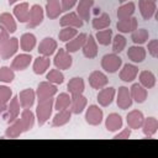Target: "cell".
I'll return each instance as SVG.
<instances>
[{
  "label": "cell",
  "mask_w": 158,
  "mask_h": 158,
  "mask_svg": "<svg viewBox=\"0 0 158 158\" xmlns=\"http://www.w3.org/2000/svg\"><path fill=\"white\" fill-rule=\"evenodd\" d=\"M149 32L146 28H136L133 32H131V40L135 44L142 46L146 42H148Z\"/></svg>",
  "instance_id": "39"
},
{
  "label": "cell",
  "mask_w": 158,
  "mask_h": 158,
  "mask_svg": "<svg viewBox=\"0 0 158 158\" xmlns=\"http://www.w3.org/2000/svg\"><path fill=\"white\" fill-rule=\"evenodd\" d=\"M67 90L70 95H74V94H83L84 90H85V83H84V79L80 78V77H74L72 78L68 84H67Z\"/></svg>",
  "instance_id": "34"
},
{
  "label": "cell",
  "mask_w": 158,
  "mask_h": 158,
  "mask_svg": "<svg viewBox=\"0 0 158 158\" xmlns=\"http://www.w3.org/2000/svg\"><path fill=\"white\" fill-rule=\"evenodd\" d=\"M135 11H136V4L132 1H126L121 6H118L116 15H117L118 20H122V19H127V17L133 16Z\"/></svg>",
  "instance_id": "36"
},
{
  "label": "cell",
  "mask_w": 158,
  "mask_h": 158,
  "mask_svg": "<svg viewBox=\"0 0 158 158\" xmlns=\"http://www.w3.org/2000/svg\"><path fill=\"white\" fill-rule=\"evenodd\" d=\"M49 67H51V59L49 57H44V56H38L33 60V64H32L33 73L37 75L44 74L49 69Z\"/></svg>",
  "instance_id": "30"
},
{
  "label": "cell",
  "mask_w": 158,
  "mask_h": 158,
  "mask_svg": "<svg viewBox=\"0 0 158 158\" xmlns=\"http://www.w3.org/2000/svg\"><path fill=\"white\" fill-rule=\"evenodd\" d=\"M142 128V132L146 137H153L157 131H158V120L153 116H149V117H144L143 120V123L141 126Z\"/></svg>",
  "instance_id": "26"
},
{
  "label": "cell",
  "mask_w": 158,
  "mask_h": 158,
  "mask_svg": "<svg viewBox=\"0 0 158 158\" xmlns=\"http://www.w3.org/2000/svg\"><path fill=\"white\" fill-rule=\"evenodd\" d=\"M111 43H112V52H114V53H116V54H118V53H121V52L126 48L127 40L125 38V36H123V35L117 33V35L112 38Z\"/></svg>",
  "instance_id": "43"
},
{
  "label": "cell",
  "mask_w": 158,
  "mask_h": 158,
  "mask_svg": "<svg viewBox=\"0 0 158 158\" xmlns=\"http://www.w3.org/2000/svg\"><path fill=\"white\" fill-rule=\"evenodd\" d=\"M115 95H116V89L115 88H112V86H105V88H102V89L99 90L96 99H98V102H99L100 106L106 107V106H109V105L112 104V101L115 99Z\"/></svg>",
  "instance_id": "13"
},
{
  "label": "cell",
  "mask_w": 158,
  "mask_h": 158,
  "mask_svg": "<svg viewBox=\"0 0 158 158\" xmlns=\"http://www.w3.org/2000/svg\"><path fill=\"white\" fill-rule=\"evenodd\" d=\"M138 9H139V14L143 17V20L148 21L156 15L157 4L154 1H151V0H139L138 1Z\"/></svg>",
  "instance_id": "17"
},
{
  "label": "cell",
  "mask_w": 158,
  "mask_h": 158,
  "mask_svg": "<svg viewBox=\"0 0 158 158\" xmlns=\"http://www.w3.org/2000/svg\"><path fill=\"white\" fill-rule=\"evenodd\" d=\"M104 120V112L99 105H89L85 109V121L90 126H99Z\"/></svg>",
  "instance_id": "4"
},
{
  "label": "cell",
  "mask_w": 158,
  "mask_h": 158,
  "mask_svg": "<svg viewBox=\"0 0 158 158\" xmlns=\"http://www.w3.org/2000/svg\"><path fill=\"white\" fill-rule=\"evenodd\" d=\"M20 47V42L19 38L16 37H10L1 47H0V54H1V59H10L12 58L16 52L19 51Z\"/></svg>",
  "instance_id": "9"
},
{
  "label": "cell",
  "mask_w": 158,
  "mask_h": 158,
  "mask_svg": "<svg viewBox=\"0 0 158 158\" xmlns=\"http://www.w3.org/2000/svg\"><path fill=\"white\" fill-rule=\"evenodd\" d=\"M86 105H88V99L83 94L70 95V106H69V110L72 111V114H74V115L81 114L86 109Z\"/></svg>",
  "instance_id": "15"
},
{
  "label": "cell",
  "mask_w": 158,
  "mask_h": 158,
  "mask_svg": "<svg viewBox=\"0 0 158 158\" xmlns=\"http://www.w3.org/2000/svg\"><path fill=\"white\" fill-rule=\"evenodd\" d=\"M122 125H123L122 117L118 114H116V112L110 114L105 118V128L109 132H117V131H120L122 128Z\"/></svg>",
  "instance_id": "25"
},
{
  "label": "cell",
  "mask_w": 158,
  "mask_h": 158,
  "mask_svg": "<svg viewBox=\"0 0 158 158\" xmlns=\"http://www.w3.org/2000/svg\"><path fill=\"white\" fill-rule=\"evenodd\" d=\"M28 15H30V5H28V2L21 1L14 7V17L20 23H27Z\"/></svg>",
  "instance_id": "22"
},
{
  "label": "cell",
  "mask_w": 158,
  "mask_h": 158,
  "mask_svg": "<svg viewBox=\"0 0 158 158\" xmlns=\"http://www.w3.org/2000/svg\"><path fill=\"white\" fill-rule=\"evenodd\" d=\"M94 5V0H78L77 2V14L83 21H89L90 10Z\"/></svg>",
  "instance_id": "31"
},
{
  "label": "cell",
  "mask_w": 158,
  "mask_h": 158,
  "mask_svg": "<svg viewBox=\"0 0 158 158\" xmlns=\"http://www.w3.org/2000/svg\"><path fill=\"white\" fill-rule=\"evenodd\" d=\"M146 56H147V51L142 46L135 44V46L128 47L127 49V57L133 63H142L146 59Z\"/></svg>",
  "instance_id": "23"
},
{
  "label": "cell",
  "mask_w": 158,
  "mask_h": 158,
  "mask_svg": "<svg viewBox=\"0 0 158 158\" xmlns=\"http://www.w3.org/2000/svg\"><path fill=\"white\" fill-rule=\"evenodd\" d=\"M122 67V59L116 53H107L101 58V68L110 74H114L118 72V69Z\"/></svg>",
  "instance_id": "2"
},
{
  "label": "cell",
  "mask_w": 158,
  "mask_h": 158,
  "mask_svg": "<svg viewBox=\"0 0 158 158\" xmlns=\"http://www.w3.org/2000/svg\"><path fill=\"white\" fill-rule=\"evenodd\" d=\"M12 98V90L6 85H0V104H7Z\"/></svg>",
  "instance_id": "47"
},
{
  "label": "cell",
  "mask_w": 158,
  "mask_h": 158,
  "mask_svg": "<svg viewBox=\"0 0 158 158\" xmlns=\"http://www.w3.org/2000/svg\"><path fill=\"white\" fill-rule=\"evenodd\" d=\"M17 98H19V101L22 109H31L36 100V91L31 88H27V89L21 90Z\"/></svg>",
  "instance_id": "18"
},
{
  "label": "cell",
  "mask_w": 158,
  "mask_h": 158,
  "mask_svg": "<svg viewBox=\"0 0 158 158\" xmlns=\"http://www.w3.org/2000/svg\"><path fill=\"white\" fill-rule=\"evenodd\" d=\"M143 120H144V115L139 110H132L126 116L127 127H130L131 130H138V128H141V126L143 123Z\"/></svg>",
  "instance_id": "21"
},
{
  "label": "cell",
  "mask_w": 158,
  "mask_h": 158,
  "mask_svg": "<svg viewBox=\"0 0 158 158\" xmlns=\"http://www.w3.org/2000/svg\"><path fill=\"white\" fill-rule=\"evenodd\" d=\"M78 33H79L78 28H74V27H62V30L58 33V38L62 42H68L72 38H74Z\"/></svg>",
  "instance_id": "46"
},
{
  "label": "cell",
  "mask_w": 158,
  "mask_h": 158,
  "mask_svg": "<svg viewBox=\"0 0 158 158\" xmlns=\"http://www.w3.org/2000/svg\"><path fill=\"white\" fill-rule=\"evenodd\" d=\"M147 49H148V53L153 57V58H157L158 57V40H151L147 44Z\"/></svg>",
  "instance_id": "48"
},
{
  "label": "cell",
  "mask_w": 158,
  "mask_h": 158,
  "mask_svg": "<svg viewBox=\"0 0 158 158\" xmlns=\"http://www.w3.org/2000/svg\"><path fill=\"white\" fill-rule=\"evenodd\" d=\"M86 33H78L74 38H72L70 41H68V42H65V51L68 52V53H75V52H78L79 49H81V47H83V44H84V42H85V40H86Z\"/></svg>",
  "instance_id": "28"
},
{
  "label": "cell",
  "mask_w": 158,
  "mask_h": 158,
  "mask_svg": "<svg viewBox=\"0 0 158 158\" xmlns=\"http://www.w3.org/2000/svg\"><path fill=\"white\" fill-rule=\"evenodd\" d=\"M9 38H10V33H9L2 26H0V47H1Z\"/></svg>",
  "instance_id": "51"
},
{
  "label": "cell",
  "mask_w": 158,
  "mask_h": 158,
  "mask_svg": "<svg viewBox=\"0 0 158 158\" xmlns=\"http://www.w3.org/2000/svg\"><path fill=\"white\" fill-rule=\"evenodd\" d=\"M6 106H7V104H0V116H1V115L5 112Z\"/></svg>",
  "instance_id": "52"
},
{
  "label": "cell",
  "mask_w": 158,
  "mask_h": 158,
  "mask_svg": "<svg viewBox=\"0 0 158 158\" xmlns=\"http://www.w3.org/2000/svg\"><path fill=\"white\" fill-rule=\"evenodd\" d=\"M32 56L30 53H20L17 56L14 57L12 62H11V68L14 70H17V72H21V70H25L30 67L31 62H32Z\"/></svg>",
  "instance_id": "16"
},
{
  "label": "cell",
  "mask_w": 158,
  "mask_h": 158,
  "mask_svg": "<svg viewBox=\"0 0 158 158\" xmlns=\"http://www.w3.org/2000/svg\"><path fill=\"white\" fill-rule=\"evenodd\" d=\"M70 106V94L69 93H60L56 99H54V105L53 107L59 111L64 109H69Z\"/></svg>",
  "instance_id": "42"
},
{
  "label": "cell",
  "mask_w": 158,
  "mask_h": 158,
  "mask_svg": "<svg viewBox=\"0 0 158 158\" xmlns=\"http://www.w3.org/2000/svg\"><path fill=\"white\" fill-rule=\"evenodd\" d=\"M15 79V70L11 67H0V81L5 84L12 83Z\"/></svg>",
  "instance_id": "45"
},
{
  "label": "cell",
  "mask_w": 158,
  "mask_h": 158,
  "mask_svg": "<svg viewBox=\"0 0 158 158\" xmlns=\"http://www.w3.org/2000/svg\"><path fill=\"white\" fill-rule=\"evenodd\" d=\"M35 91H36V98H37V100H41V99L53 98V96L58 93V88H57L56 84H52V83H49L48 80H46V81H41V83L37 85V89H36Z\"/></svg>",
  "instance_id": "6"
},
{
  "label": "cell",
  "mask_w": 158,
  "mask_h": 158,
  "mask_svg": "<svg viewBox=\"0 0 158 158\" xmlns=\"http://www.w3.org/2000/svg\"><path fill=\"white\" fill-rule=\"evenodd\" d=\"M78 0H60V6H62V11L68 12L69 10H72L75 5H77Z\"/></svg>",
  "instance_id": "50"
},
{
  "label": "cell",
  "mask_w": 158,
  "mask_h": 158,
  "mask_svg": "<svg viewBox=\"0 0 158 158\" xmlns=\"http://www.w3.org/2000/svg\"><path fill=\"white\" fill-rule=\"evenodd\" d=\"M72 111L69 109H64V110H59L54 117L52 118V126L53 127H60V126H64L67 125L70 118H72Z\"/></svg>",
  "instance_id": "35"
},
{
  "label": "cell",
  "mask_w": 158,
  "mask_h": 158,
  "mask_svg": "<svg viewBox=\"0 0 158 158\" xmlns=\"http://www.w3.org/2000/svg\"><path fill=\"white\" fill-rule=\"evenodd\" d=\"M0 60H2V59H1V54H0Z\"/></svg>",
  "instance_id": "56"
},
{
  "label": "cell",
  "mask_w": 158,
  "mask_h": 158,
  "mask_svg": "<svg viewBox=\"0 0 158 158\" xmlns=\"http://www.w3.org/2000/svg\"><path fill=\"white\" fill-rule=\"evenodd\" d=\"M116 104L118 106V109L121 110H127L132 106V98H131V93L130 89L127 86H120L118 90L116 91Z\"/></svg>",
  "instance_id": "8"
},
{
  "label": "cell",
  "mask_w": 158,
  "mask_h": 158,
  "mask_svg": "<svg viewBox=\"0 0 158 158\" xmlns=\"http://www.w3.org/2000/svg\"><path fill=\"white\" fill-rule=\"evenodd\" d=\"M22 0H7V2H9V5H14L15 2H21Z\"/></svg>",
  "instance_id": "53"
},
{
  "label": "cell",
  "mask_w": 158,
  "mask_h": 158,
  "mask_svg": "<svg viewBox=\"0 0 158 158\" xmlns=\"http://www.w3.org/2000/svg\"><path fill=\"white\" fill-rule=\"evenodd\" d=\"M131 137V128L127 127V128H121L120 131H117V133L114 136V138L116 139H127Z\"/></svg>",
  "instance_id": "49"
},
{
  "label": "cell",
  "mask_w": 158,
  "mask_h": 158,
  "mask_svg": "<svg viewBox=\"0 0 158 158\" xmlns=\"http://www.w3.org/2000/svg\"><path fill=\"white\" fill-rule=\"evenodd\" d=\"M21 105H20V101H19V98L17 96H12L11 100L7 102V106H6V110L4 112V118L6 120L7 123H11L12 121H15L19 116H20V110H21Z\"/></svg>",
  "instance_id": "7"
},
{
  "label": "cell",
  "mask_w": 158,
  "mask_h": 158,
  "mask_svg": "<svg viewBox=\"0 0 158 158\" xmlns=\"http://www.w3.org/2000/svg\"><path fill=\"white\" fill-rule=\"evenodd\" d=\"M110 23H111V19H110L109 14H106V12H102L100 16H98V17H95V19L91 20L93 28L94 30H98V31L104 30V28H107L110 26Z\"/></svg>",
  "instance_id": "40"
},
{
  "label": "cell",
  "mask_w": 158,
  "mask_h": 158,
  "mask_svg": "<svg viewBox=\"0 0 158 158\" xmlns=\"http://www.w3.org/2000/svg\"><path fill=\"white\" fill-rule=\"evenodd\" d=\"M58 48V43L54 38L52 37H44L38 47H37V51H38V54L40 56H44V57H51L52 54H54V52L57 51Z\"/></svg>",
  "instance_id": "10"
},
{
  "label": "cell",
  "mask_w": 158,
  "mask_h": 158,
  "mask_svg": "<svg viewBox=\"0 0 158 158\" xmlns=\"http://www.w3.org/2000/svg\"><path fill=\"white\" fill-rule=\"evenodd\" d=\"M81 52H83V56L88 59H93L98 56V52H99L98 42H96V40L93 35L86 36V40H85V42L81 47Z\"/></svg>",
  "instance_id": "12"
},
{
  "label": "cell",
  "mask_w": 158,
  "mask_h": 158,
  "mask_svg": "<svg viewBox=\"0 0 158 158\" xmlns=\"http://www.w3.org/2000/svg\"><path fill=\"white\" fill-rule=\"evenodd\" d=\"M95 40L101 46H109L112 41V30L111 28H104V30H100L95 33Z\"/></svg>",
  "instance_id": "41"
},
{
  "label": "cell",
  "mask_w": 158,
  "mask_h": 158,
  "mask_svg": "<svg viewBox=\"0 0 158 158\" xmlns=\"http://www.w3.org/2000/svg\"><path fill=\"white\" fill-rule=\"evenodd\" d=\"M19 42H20V47H21V49H22L23 52L31 53V51H32V49L36 47V44H37V38H36V36H35L33 33L26 32V33H23V35L20 37Z\"/></svg>",
  "instance_id": "29"
},
{
  "label": "cell",
  "mask_w": 158,
  "mask_h": 158,
  "mask_svg": "<svg viewBox=\"0 0 158 158\" xmlns=\"http://www.w3.org/2000/svg\"><path fill=\"white\" fill-rule=\"evenodd\" d=\"M151 1H154V2H156V1H157V0H151Z\"/></svg>",
  "instance_id": "55"
},
{
  "label": "cell",
  "mask_w": 158,
  "mask_h": 158,
  "mask_svg": "<svg viewBox=\"0 0 158 158\" xmlns=\"http://www.w3.org/2000/svg\"><path fill=\"white\" fill-rule=\"evenodd\" d=\"M23 132H25V130H23L22 121H21L20 117H17L15 121H12L11 123H9V127L5 131V137H7V138H17Z\"/></svg>",
  "instance_id": "32"
},
{
  "label": "cell",
  "mask_w": 158,
  "mask_h": 158,
  "mask_svg": "<svg viewBox=\"0 0 158 158\" xmlns=\"http://www.w3.org/2000/svg\"><path fill=\"white\" fill-rule=\"evenodd\" d=\"M138 80H139V84L146 89H152L156 85V81H157L156 75L151 70H142L139 73Z\"/></svg>",
  "instance_id": "38"
},
{
  "label": "cell",
  "mask_w": 158,
  "mask_h": 158,
  "mask_svg": "<svg viewBox=\"0 0 158 158\" xmlns=\"http://www.w3.org/2000/svg\"><path fill=\"white\" fill-rule=\"evenodd\" d=\"M84 21L79 17V15L74 11H68L65 15H63L59 19V25L60 27H74V28H80L83 27Z\"/></svg>",
  "instance_id": "11"
},
{
  "label": "cell",
  "mask_w": 158,
  "mask_h": 158,
  "mask_svg": "<svg viewBox=\"0 0 158 158\" xmlns=\"http://www.w3.org/2000/svg\"><path fill=\"white\" fill-rule=\"evenodd\" d=\"M22 125H23V130L25 132L30 131L35 126V120H36V115L31 111V109H23L21 111V116H20Z\"/></svg>",
  "instance_id": "37"
},
{
  "label": "cell",
  "mask_w": 158,
  "mask_h": 158,
  "mask_svg": "<svg viewBox=\"0 0 158 158\" xmlns=\"http://www.w3.org/2000/svg\"><path fill=\"white\" fill-rule=\"evenodd\" d=\"M120 73H118V77L122 81L125 83H131L133 81L137 75H138V68L135 65V64H131V63H127L125 64L122 68H120Z\"/></svg>",
  "instance_id": "20"
},
{
  "label": "cell",
  "mask_w": 158,
  "mask_h": 158,
  "mask_svg": "<svg viewBox=\"0 0 158 158\" xmlns=\"http://www.w3.org/2000/svg\"><path fill=\"white\" fill-rule=\"evenodd\" d=\"M116 28L121 33H131L136 28H138V21L133 16L127 17V19H122V20H118L116 22Z\"/></svg>",
  "instance_id": "19"
},
{
  "label": "cell",
  "mask_w": 158,
  "mask_h": 158,
  "mask_svg": "<svg viewBox=\"0 0 158 158\" xmlns=\"http://www.w3.org/2000/svg\"><path fill=\"white\" fill-rule=\"evenodd\" d=\"M130 93H131V98L133 101H136L137 104H143L147 100L148 96V91L146 88H143L139 83H135L131 85L130 88Z\"/></svg>",
  "instance_id": "24"
},
{
  "label": "cell",
  "mask_w": 158,
  "mask_h": 158,
  "mask_svg": "<svg viewBox=\"0 0 158 158\" xmlns=\"http://www.w3.org/2000/svg\"><path fill=\"white\" fill-rule=\"evenodd\" d=\"M44 19V10L42 9L41 5L35 4L30 7V15H28V21H27V28H35L40 26L43 22Z\"/></svg>",
  "instance_id": "5"
},
{
  "label": "cell",
  "mask_w": 158,
  "mask_h": 158,
  "mask_svg": "<svg viewBox=\"0 0 158 158\" xmlns=\"http://www.w3.org/2000/svg\"><path fill=\"white\" fill-rule=\"evenodd\" d=\"M44 12L49 20H54L59 17V15L63 12L60 6V0H46Z\"/></svg>",
  "instance_id": "27"
},
{
  "label": "cell",
  "mask_w": 158,
  "mask_h": 158,
  "mask_svg": "<svg viewBox=\"0 0 158 158\" xmlns=\"http://www.w3.org/2000/svg\"><path fill=\"white\" fill-rule=\"evenodd\" d=\"M53 105H54V99L53 98H47V99H41L37 102L36 106V118L40 126L44 125L52 116L53 111Z\"/></svg>",
  "instance_id": "1"
},
{
  "label": "cell",
  "mask_w": 158,
  "mask_h": 158,
  "mask_svg": "<svg viewBox=\"0 0 158 158\" xmlns=\"http://www.w3.org/2000/svg\"><path fill=\"white\" fill-rule=\"evenodd\" d=\"M46 79L52 83V84H56V85H59V84H63L64 81V75L62 73V70L59 69H49V72L47 73L46 75Z\"/></svg>",
  "instance_id": "44"
},
{
  "label": "cell",
  "mask_w": 158,
  "mask_h": 158,
  "mask_svg": "<svg viewBox=\"0 0 158 158\" xmlns=\"http://www.w3.org/2000/svg\"><path fill=\"white\" fill-rule=\"evenodd\" d=\"M89 84L93 89H96V90H100L102 88H105L109 83V79H107V75L101 72V70H94L90 73L89 75Z\"/></svg>",
  "instance_id": "14"
},
{
  "label": "cell",
  "mask_w": 158,
  "mask_h": 158,
  "mask_svg": "<svg viewBox=\"0 0 158 158\" xmlns=\"http://www.w3.org/2000/svg\"><path fill=\"white\" fill-rule=\"evenodd\" d=\"M118 1H120V2H122V4H123V2H126V1H128V0H118Z\"/></svg>",
  "instance_id": "54"
},
{
  "label": "cell",
  "mask_w": 158,
  "mask_h": 158,
  "mask_svg": "<svg viewBox=\"0 0 158 158\" xmlns=\"http://www.w3.org/2000/svg\"><path fill=\"white\" fill-rule=\"evenodd\" d=\"M0 26H2L9 33H15L17 30L16 19L10 12H2L0 15Z\"/></svg>",
  "instance_id": "33"
},
{
  "label": "cell",
  "mask_w": 158,
  "mask_h": 158,
  "mask_svg": "<svg viewBox=\"0 0 158 158\" xmlns=\"http://www.w3.org/2000/svg\"><path fill=\"white\" fill-rule=\"evenodd\" d=\"M53 64L57 69L59 70H65L69 69L73 64V58L70 53H68L64 48H59L56 52V56L53 58Z\"/></svg>",
  "instance_id": "3"
}]
</instances>
